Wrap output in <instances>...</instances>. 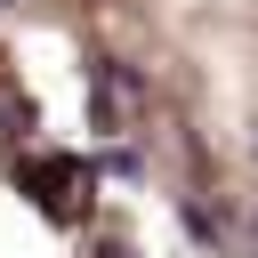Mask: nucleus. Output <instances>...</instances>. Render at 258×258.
<instances>
[{"label": "nucleus", "mask_w": 258, "mask_h": 258, "mask_svg": "<svg viewBox=\"0 0 258 258\" xmlns=\"http://www.w3.org/2000/svg\"><path fill=\"white\" fill-rule=\"evenodd\" d=\"M250 234H258V210H250Z\"/></svg>", "instance_id": "f257e3e1"}]
</instances>
